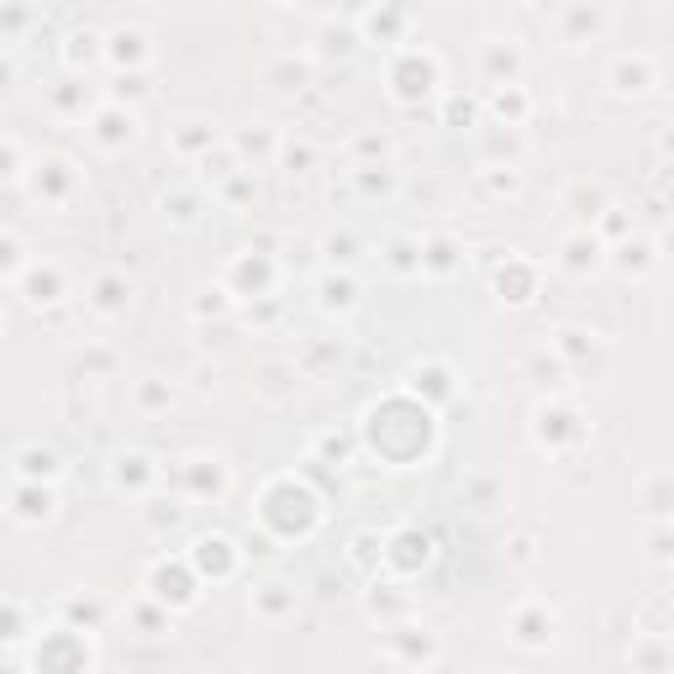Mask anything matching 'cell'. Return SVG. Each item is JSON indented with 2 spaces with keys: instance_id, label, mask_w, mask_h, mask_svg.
Returning a JSON list of instances; mask_svg holds the SVG:
<instances>
[{
  "instance_id": "cell-1",
  "label": "cell",
  "mask_w": 674,
  "mask_h": 674,
  "mask_svg": "<svg viewBox=\"0 0 674 674\" xmlns=\"http://www.w3.org/2000/svg\"><path fill=\"white\" fill-rule=\"evenodd\" d=\"M506 638H511L517 649L543 653L558 638V632H554V611H548V606H522V611L511 617V632H506Z\"/></svg>"
},
{
  "instance_id": "cell-2",
  "label": "cell",
  "mask_w": 674,
  "mask_h": 674,
  "mask_svg": "<svg viewBox=\"0 0 674 674\" xmlns=\"http://www.w3.org/2000/svg\"><path fill=\"white\" fill-rule=\"evenodd\" d=\"M390 653L395 659H411V664H437L443 659V643H437V632H416V627H406V632H390Z\"/></svg>"
},
{
  "instance_id": "cell-3",
  "label": "cell",
  "mask_w": 674,
  "mask_h": 674,
  "mask_svg": "<svg viewBox=\"0 0 674 674\" xmlns=\"http://www.w3.org/2000/svg\"><path fill=\"white\" fill-rule=\"evenodd\" d=\"M627 664L632 670H653V674H664L674 664V643H670V632H643L638 643H632V653H627Z\"/></svg>"
},
{
  "instance_id": "cell-4",
  "label": "cell",
  "mask_w": 674,
  "mask_h": 674,
  "mask_svg": "<svg viewBox=\"0 0 674 674\" xmlns=\"http://www.w3.org/2000/svg\"><path fill=\"white\" fill-rule=\"evenodd\" d=\"M280 590H285V585H264V596H259V606H264L269 617H280V611H285V596H280Z\"/></svg>"
}]
</instances>
